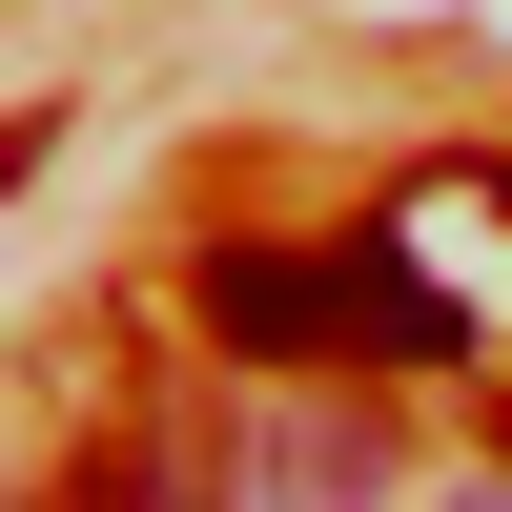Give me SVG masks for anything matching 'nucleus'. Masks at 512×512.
I'll return each instance as SVG.
<instances>
[{
    "label": "nucleus",
    "instance_id": "obj_1",
    "mask_svg": "<svg viewBox=\"0 0 512 512\" xmlns=\"http://www.w3.org/2000/svg\"><path fill=\"white\" fill-rule=\"evenodd\" d=\"M205 328H226L246 369H451L472 349V308H451L410 246H287V226L205 246Z\"/></svg>",
    "mask_w": 512,
    "mask_h": 512
}]
</instances>
